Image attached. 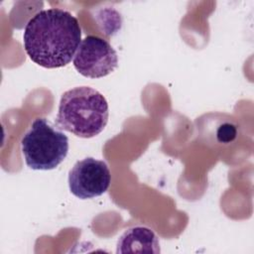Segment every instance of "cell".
Instances as JSON below:
<instances>
[{
  "label": "cell",
  "instance_id": "277c9868",
  "mask_svg": "<svg viewBox=\"0 0 254 254\" xmlns=\"http://www.w3.org/2000/svg\"><path fill=\"white\" fill-rule=\"evenodd\" d=\"M72 63L81 75L100 78L115 70L118 65V57L109 42L90 35L80 42Z\"/></svg>",
  "mask_w": 254,
  "mask_h": 254
},
{
  "label": "cell",
  "instance_id": "8992f818",
  "mask_svg": "<svg viewBox=\"0 0 254 254\" xmlns=\"http://www.w3.org/2000/svg\"><path fill=\"white\" fill-rule=\"evenodd\" d=\"M160 244L155 232L145 226L126 230L118 239L116 253H160Z\"/></svg>",
  "mask_w": 254,
  "mask_h": 254
},
{
  "label": "cell",
  "instance_id": "7a4b0ae2",
  "mask_svg": "<svg viewBox=\"0 0 254 254\" xmlns=\"http://www.w3.org/2000/svg\"><path fill=\"white\" fill-rule=\"evenodd\" d=\"M108 103L96 89L77 86L63 93L56 125L80 138H92L103 131L108 122Z\"/></svg>",
  "mask_w": 254,
  "mask_h": 254
},
{
  "label": "cell",
  "instance_id": "5b68a950",
  "mask_svg": "<svg viewBox=\"0 0 254 254\" xmlns=\"http://www.w3.org/2000/svg\"><path fill=\"white\" fill-rule=\"evenodd\" d=\"M111 183V173L104 161L88 157L77 161L68 174L70 192L80 199L103 194Z\"/></svg>",
  "mask_w": 254,
  "mask_h": 254
},
{
  "label": "cell",
  "instance_id": "6da1fadb",
  "mask_svg": "<svg viewBox=\"0 0 254 254\" xmlns=\"http://www.w3.org/2000/svg\"><path fill=\"white\" fill-rule=\"evenodd\" d=\"M81 42L77 19L68 11L50 8L36 13L26 24L23 45L26 54L46 68L66 65Z\"/></svg>",
  "mask_w": 254,
  "mask_h": 254
},
{
  "label": "cell",
  "instance_id": "3957f363",
  "mask_svg": "<svg viewBox=\"0 0 254 254\" xmlns=\"http://www.w3.org/2000/svg\"><path fill=\"white\" fill-rule=\"evenodd\" d=\"M25 162L32 170L57 168L68 152V138L45 118H37L21 141Z\"/></svg>",
  "mask_w": 254,
  "mask_h": 254
}]
</instances>
